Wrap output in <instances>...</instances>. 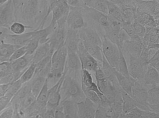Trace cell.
<instances>
[{
    "instance_id": "6da1fadb",
    "label": "cell",
    "mask_w": 159,
    "mask_h": 118,
    "mask_svg": "<svg viewBox=\"0 0 159 118\" xmlns=\"http://www.w3.org/2000/svg\"><path fill=\"white\" fill-rule=\"evenodd\" d=\"M12 2L15 21L32 28L38 27L46 15L49 0H13Z\"/></svg>"
},
{
    "instance_id": "7a4b0ae2",
    "label": "cell",
    "mask_w": 159,
    "mask_h": 118,
    "mask_svg": "<svg viewBox=\"0 0 159 118\" xmlns=\"http://www.w3.org/2000/svg\"><path fill=\"white\" fill-rule=\"evenodd\" d=\"M60 92L61 103L66 101L77 103L86 99L82 90L81 81L64 74Z\"/></svg>"
},
{
    "instance_id": "3957f363",
    "label": "cell",
    "mask_w": 159,
    "mask_h": 118,
    "mask_svg": "<svg viewBox=\"0 0 159 118\" xmlns=\"http://www.w3.org/2000/svg\"><path fill=\"white\" fill-rule=\"evenodd\" d=\"M67 54V50L64 45L53 52L51 60V71L47 77L50 83H56L63 76Z\"/></svg>"
},
{
    "instance_id": "277c9868",
    "label": "cell",
    "mask_w": 159,
    "mask_h": 118,
    "mask_svg": "<svg viewBox=\"0 0 159 118\" xmlns=\"http://www.w3.org/2000/svg\"><path fill=\"white\" fill-rule=\"evenodd\" d=\"M82 12L86 24L91 27L96 26H101L103 29L109 25L107 15L84 5L82 7Z\"/></svg>"
},
{
    "instance_id": "5b68a950",
    "label": "cell",
    "mask_w": 159,
    "mask_h": 118,
    "mask_svg": "<svg viewBox=\"0 0 159 118\" xmlns=\"http://www.w3.org/2000/svg\"><path fill=\"white\" fill-rule=\"evenodd\" d=\"M101 49L102 54L109 63L118 71L120 55L119 47L103 36Z\"/></svg>"
},
{
    "instance_id": "8992f818",
    "label": "cell",
    "mask_w": 159,
    "mask_h": 118,
    "mask_svg": "<svg viewBox=\"0 0 159 118\" xmlns=\"http://www.w3.org/2000/svg\"><path fill=\"white\" fill-rule=\"evenodd\" d=\"M67 51L64 74L81 81L82 68L77 52Z\"/></svg>"
},
{
    "instance_id": "52a82bcc",
    "label": "cell",
    "mask_w": 159,
    "mask_h": 118,
    "mask_svg": "<svg viewBox=\"0 0 159 118\" xmlns=\"http://www.w3.org/2000/svg\"><path fill=\"white\" fill-rule=\"evenodd\" d=\"M147 86L136 80L132 90V97L138 104L137 108L144 111H150L147 102L148 91Z\"/></svg>"
},
{
    "instance_id": "ba28073f",
    "label": "cell",
    "mask_w": 159,
    "mask_h": 118,
    "mask_svg": "<svg viewBox=\"0 0 159 118\" xmlns=\"http://www.w3.org/2000/svg\"><path fill=\"white\" fill-rule=\"evenodd\" d=\"M77 53L82 69L94 73L99 67H101L99 62L87 51L81 41L78 47Z\"/></svg>"
},
{
    "instance_id": "9c48e42d",
    "label": "cell",
    "mask_w": 159,
    "mask_h": 118,
    "mask_svg": "<svg viewBox=\"0 0 159 118\" xmlns=\"http://www.w3.org/2000/svg\"><path fill=\"white\" fill-rule=\"evenodd\" d=\"M83 7H70L66 21L68 28L79 30L85 26L86 24L82 10Z\"/></svg>"
},
{
    "instance_id": "30bf717a",
    "label": "cell",
    "mask_w": 159,
    "mask_h": 118,
    "mask_svg": "<svg viewBox=\"0 0 159 118\" xmlns=\"http://www.w3.org/2000/svg\"><path fill=\"white\" fill-rule=\"evenodd\" d=\"M69 9L66 0H58L52 10V18L49 24L54 28L57 23H66Z\"/></svg>"
},
{
    "instance_id": "8fae6325",
    "label": "cell",
    "mask_w": 159,
    "mask_h": 118,
    "mask_svg": "<svg viewBox=\"0 0 159 118\" xmlns=\"http://www.w3.org/2000/svg\"><path fill=\"white\" fill-rule=\"evenodd\" d=\"M67 30V25L55 26L48 41L53 52L64 45Z\"/></svg>"
},
{
    "instance_id": "7c38bea8",
    "label": "cell",
    "mask_w": 159,
    "mask_h": 118,
    "mask_svg": "<svg viewBox=\"0 0 159 118\" xmlns=\"http://www.w3.org/2000/svg\"><path fill=\"white\" fill-rule=\"evenodd\" d=\"M15 21L12 0H7L0 6V27L9 28Z\"/></svg>"
},
{
    "instance_id": "4fadbf2b",
    "label": "cell",
    "mask_w": 159,
    "mask_h": 118,
    "mask_svg": "<svg viewBox=\"0 0 159 118\" xmlns=\"http://www.w3.org/2000/svg\"><path fill=\"white\" fill-rule=\"evenodd\" d=\"M129 55L128 68L129 75L133 79L142 82L148 65L143 64L139 58Z\"/></svg>"
},
{
    "instance_id": "5bb4252c",
    "label": "cell",
    "mask_w": 159,
    "mask_h": 118,
    "mask_svg": "<svg viewBox=\"0 0 159 118\" xmlns=\"http://www.w3.org/2000/svg\"><path fill=\"white\" fill-rule=\"evenodd\" d=\"M109 25L104 29V36L119 47V37L122 23L110 15H107Z\"/></svg>"
},
{
    "instance_id": "9a60e30c",
    "label": "cell",
    "mask_w": 159,
    "mask_h": 118,
    "mask_svg": "<svg viewBox=\"0 0 159 118\" xmlns=\"http://www.w3.org/2000/svg\"><path fill=\"white\" fill-rule=\"evenodd\" d=\"M64 75L60 80L49 89L46 109L55 111L60 105L61 101L60 87Z\"/></svg>"
},
{
    "instance_id": "2e32d148",
    "label": "cell",
    "mask_w": 159,
    "mask_h": 118,
    "mask_svg": "<svg viewBox=\"0 0 159 118\" xmlns=\"http://www.w3.org/2000/svg\"><path fill=\"white\" fill-rule=\"evenodd\" d=\"M80 41L85 48L92 57L102 63L103 55L101 48L91 43L86 38L82 29L79 30Z\"/></svg>"
},
{
    "instance_id": "e0dca14e",
    "label": "cell",
    "mask_w": 159,
    "mask_h": 118,
    "mask_svg": "<svg viewBox=\"0 0 159 118\" xmlns=\"http://www.w3.org/2000/svg\"><path fill=\"white\" fill-rule=\"evenodd\" d=\"M79 118H94L98 106L88 99L77 103Z\"/></svg>"
},
{
    "instance_id": "ac0fdd59",
    "label": "cell",
    "mask_w": 159,
    "mask_h": 118,
    "mask_svg": "<svg viewBox=\"0 0 159 118\" xmlns=\"http://www.w3.org/2000/svg\"><path fill=\"white\" fill-rule=\"evenodd\" d=\"M33 31L18 35L9 33L6 35L4 42L19 47L26 46L33 38Z\"/></svg>"
},
{
    "instance_id": "d6986e66",
    "label": "cell",
    "mask_w": 159,
    "mask_h": 118,
    "mask_svg": "<svg viewBox=\"0 0 159 118\" xmlns=\"http://www.w3.org/2000/svg\"><path fill=\"white\" fill-rule=\"evenodd\" d=\"M142 38L138 37L131 39L124 44L121 50L125 51L129 55L139 58L143 47Z\"/></svg>"
},
{
    "instance_id": "ffe728a7",
    "label": "cell",
    "mask_w": 159,
    "mask_h": 118,
    "mask_svg": "<svg viewBox=\"0 0 159 118\" xmlns=\"http://www.w3.org/2000/svg\"><path fill=\"white\" fill-rule=\"evenodd\" d=\"M79 30L67 28L64 43L67 51L77 52L78 47L80 42Z\"/></svg>"
},
{
    "instance_id": "44dd1931",
    "label": "cell",
    "mask_w": 159,
    "mask_h": 118,
    "mask_svg": "<svg viewBox=\"0 0 159 118\" xmlns=\"http://www.w3.org/2000/svg\"><path fill=\"white\" fill-rule=\"evenodd\" d=\"M33 56V55L25 54L23 57L11 62L12 71L16 73L25 71L32 63Z\"/></svg>"
},
{
    "instance_id": "7402d4cb",
    "label": "cell",
    "mask_w": 159,
    "mask_h": 118,
    "mask_svg": "<svg viewBox=\"0 0 159 118\" xmlns=\"http://www.w3.org/2000/svg\"><path fill=\"white\" fill-rule=\"evenodd\" d=\"M142 82L147 86L151 87L159 86V71L151 66L148 65Z\"/></svg>"
},
{
    "instance_id": "603a6c76",
    "label": "cell",
    "mask_w": 159,
    "mask_h": 118,
    "mask_svg": "<svg viewBox=\"0 0 159 118\" xmlns=\"http://www.w3.org/2000/svg\"><path fill=\"white\" fill-rule=\"evenodd\" d=\"M115 75L120 88L132 97V88L136 80L133 78L129 79L126 78L122 75L116 69L115 71Z\"/></svg>"
},
{
    "instance_id": "cb8c5ba5",
    "label": "cell",
    "mask_w": 159,
    "mask_h": 118,
    "mask_svg": "<svg viewBox=\"0 0 159 118\" xmlns=\"http://www.w3.org/2000/svg\"><path fill=\"white\" fill-rule=\"evenodd\" d=\"M48 42L39 44L33 55L32 63L37 64L50 53H53Z\"/></svg>"
},
{
    "instance_id": "d4e9b609",
    "label": "cell",
    "mask_w": 159,
    "mask_h": 118,
    "mask_svg": "<svg viewBox=\"0 0 159 118\" xmlns=\"http://www.w3.org/2000/svg\"><path fill=\"white\" fill-rule=\"evenodd\" d=\"M64 118H79L77 103L70 101H66L60 104Z\"/></svg>"
},
{
    "instance_id": "484cf974",
    "label": "cell",
    "mask_w": 159,
    "mask_h": 118,
    "mask_svg": "<svg viewBox=\"0 0 159 118\" xmlns=\"http://www.w3.org/2000/svg\"><path fill=\"white\" fill-rule=\"evenodd\" d=\"M47 77L40 74H35L31 80V91L36 98L44 86Z\"/></svg>"
},
{
    "instance_id": "4316f807",
    "label": "cell",
    "mask_w": 159,
    "mask_h": 118,
    "mask_svg": "<svg viewBox=\"0 0 159 118\" xmlns=\"http://www.w3.org/2000/svg\"><path fill=\"white\" fill-rule=\"evenodd\" d=\"M20 47L13 45L5 43H0V61L2 62L9 61L14 52Z\"/></svg>"
},
{
    "instance_id": "83f0119b",
    "label": "cell",
    "mask_w": 159,
    "mask_h": 118,
    "mask_svg": "<svg viewBox=\"0 0 159 118\" xmlns=\"http://www.w3.org/2000/svg\"><path fill=\"white\" fill-rule=\"evenodd\" d=\"M84 5L106 15L108 14V9L107 0H84Z\"/></svg>"
},
{
    "instance_id": "f1b7e54d",
    "label": "cell",
    "mask_w": 159,
    "mask_h": 118,
    "mask_svg": "<svg viewBox=\"0 0 159 118\" xmlns=\"http://www.w3.org/2000/svg\"><path fill=\"white\" fill-rule=\"evenodd\" d=\"M120 92L123 99V113L127 114L137 107L138 104L131 96L121 88Z\"/></svg>"
},
{
    "instance_id": "f546056e",
    "label": "cell",
    "mask_w": 159,
    "mask_h": 118,
    "mask_svg": "<svg viewBox=\"0 0 159 118\" xmlns=\"http://www.w3.org/2000/svg\"><path fill=\"white\" fill-rule=\"evenodd\" d=\"M82 29L86 37L91 43L101 48L102 39L98 31L94 29L87 26L82 28Z\"/></svg>"
},
{
    "instance_id": "4dcf8cb0",
    "label": "cell",
    "mask_w": 159,
    "mask_h": 118,
    "mask_svg": "<svg viewBox=\"0 0 159 118\" xmlns=\"http://www.w3.org/2000/svg\"><path fill=\"white\" fill-rule=\"evenodd\" d=\"M53 29L54 28L52 26L49 24L47 26L45 27L33 31V36L38 39L39 44L48 42Z\"/></svg>"
},
{
    "instance_id": "1f68e13d",
    "label": "cell",
    "mask_w": 159,
    "mask_h": 118,
    "mask_svg": "<svg viewBox=\"0 0 159 118\" xmlns=\"http://www.w3.org/2000/svg\"><path fill=\"white\" fill-rule=\"evenodd\" d=\"M101 68L106 76L112 83L115 85L118 84L115 75V71L116 69L112 67L103 55Z\"/></svg>"
},
{
    "instance_id": "d6a6232c",
    "label": "cell",
    "mask_w": 159,
    "mask_h": 118,
    "mask_svg": "<svg viewBox=\"0 0 159 118\" xmlns=\"http://www.w3.org/2000/svg\"><path fill=\"white\" fill-rule=\"evenodd\" d=\"M49 89L46 82L36 98L35 103L37 106L41 110L45 111L48 98Z\"/></svg>"
},
{
    "instance_id": "836d02e7",
    "label": "cell",
    "mask_w": 159,
    "mask_h": 118,
    "mask_svg": "<svg viewBox=\"0 0 159 118\" xmlns=\"http://www.w3.org/2000/svg\"><path fill=\"white\" fill-rule=\"evenodd\" d=\"M123 22L132 24L136 17V9L128 7H119Z\"/></svg>"
},
{
    "instance_id": "e575fe53",
    "label": "cell",
    "mask_w": 159,
    "mask_h": 118,
    "mask_svg": "<svg viewBox=\"0 0 159 118\" xmlns=\"http://www.w3.org/2000/svg\"><path fill=\"white\" fill-rule=\"evenodd\" d=\"M147 102L148 105L159 106V86L153 87L148 89Z\"/></svg>"
},
{
    "instance_id": "d590c367",
    "label": "cell",
    "mask_w": 159,
    "mask_h": 118,
    "mask_svg": "<svg viewBox=\"0 0 159 118\" xmlns=\"http://www.w3.org/2000/svg\"><path fill=\"white\" fill-rule=\"evenodd\" d=\"M108 9V14L121 23L123 22L121 12L119 7L110 0H107Z\"/></svg>"
},
{
    "instance_id": "8d00e7d4",
    "label": "cell",
    "mask_w": 159,
    "mask_h": 118,
    "mask_svg": "<svg viewBox=\"0 0 159 118\" xmlns=\"http://www.w3.org/2000/svg\"><path fill=\"white\" fill-rule=\"evenodd\" d=\"M120 55L118 64V71L123 76L130 79L132 78L129 75L128 66L123 52L120 48Z\"/></svg>"
},
{
    "instance_id": "74e56055",
    "label": "cell",
    "mask_w": 159,
    "mask_h": 118,
    "mask_svg": "<svg viewBox=\"0 0 159 118\" xmlns=\"http://www.w3.org/2000/svg\"><path fill=\"white\" fill-rule=\"evenodd\" d=\"M36 64L32 63L22 74L20 81L21 83H25L30 81L34 75Z\"/></svg>"
},
{
    "instance_id": "f35d334b",
    "label": "cell",
    "mask_w": 159,
    "mask_h": 118,
    "mask_svg": "<svg viewBox=\"0 0 159 118\" xmlns=\"http://www.w3.org/2000/svg\"><path fill=\"white\" fill-rule=\"evenodd\" d=\"M93 82L91 72L86 70L82 69L81 77L82 88H89Z\"/></svg>"
},
{
    "instance_id": "ab89813d",
    "label": "cell",
    "mask_w": 159,
    "mask_h": 118,
    "mask_svg": "<svg viewBox=\"0 0 159 118\" xmlns=\"http://www.w3.org/2000/svg\"><path fill=\"white\" fill-rule=\"evenodd\" d=\"M27 28H31L20 22H15L11 25L9 29L11 33L18 35L25 33Z\"/></svg>"
},
{
    "instance_id": "60d3db41",
    "label": "cell",
    "mask_w": 159,
    "mask_h": 118,
    "mask_svg": "<svg viewBox=\"0 0 159 118\" xmlns=\"http://www.w3.org/2000/svg\"><path fill=\"white\" fill-rule=\"evenodd\" d=\"M36 100V97L31 92L21 101L22 109L25 111L35 103Z\"/></svg>"
},
{
    "instance_id": "b9f144b4",
    "label": "cell",
    "mask_w": 159,
    "mask_h": 118,
    "mask_svg": "<svg viewBox=\"0 0 159 118\" xmlns=\"http://www.w3.org/2000/svg\"><path fill=\"white\" fill-rule=\"evenodd\" d=\"M86 98L88 99L98 106L100 105L101 100L94 92L87 89H82Z\"/></svg>"
},
{
    "instance_id": "7bdbcfd3",
    "label": "cell",
    "mask_w": 159,
    "mask_h": 118,
    "mask_svg": "<svg viewBox=\"0 0 159 118\" xmlns=\"http://www.w3.org/2000/svg\"><path fill=\"white\" fill-rule=\"evenodd\" d=\"M39 44V42L38 39L33 36L26 46L27 50L26 54L33 55Z\"/></svg>"
},
{
    "instance_id": "ee69618b",
    "label": "cell",
    "mask_w": 159,
    "mask_h": 118,
    "mask_svg": "<svg viewBox=\"0 0 159 118\" xmlns=\"http://www.w3.org/2000/svg\"><path fill=\"white\" fill-rule=\"evenodd\" d=\"M109 109L100 105L96 109L94 118H112L109 112Z\"/></svg>"
},
{
    "instance_id": "f6af8a7d",
    "label": "cell",
    "mask_w": 159,
    "mask_h": 118,
    "mask_svg": "<svg viewBox=\"0 0 159 118\" xmlns=\"http://www.w3.org/2000/svg\"><path fill=\"white\" fill-rule=\"evenodd\" d=\"M122 28L126 32L131 39L139 37L137 36L135 32L133 23L123 22L122 24Z\"/></svg>"
},
{
    "instance_id": "bcb514c9",
    "label": "cell",
    "mask_w": 159,
    "mask_h": 118,
    "mask_svg": "<svg viewBox=\"0 0 159 118\" xmlns=\"http://www.w3.org/2000/svg\"><path fill=\"white\" fill-rule=\"evenodd\" d=\"M27 52L26 46L21 47L16 49L11 55L9 61L10 62L24 56Z\"/></svg>"
},
{
    "instance_id": "7dc6e473",
    "label": "cell",
    "mask_w": 159,
    "mask_h": 118,
    "mask_svg": "<svg viewBox=\"0 0 159 118\" xmlns=\"http://www.w3.org/2000/svg\"><path fill=\"white\" fill-rule=\"evenodd\" d=\"M133 25L137 36L142 38L144 36L146 31L145 26L135 21L133 23Z\"/></svg>"
},
{
    "instance_id": "c3c4849f",
    "label": "cell",
    "mask_w": 159,
    "mask_h": 118,
    "mask_svg": "<svg viewBox=\"0 0 159 118\" xmlns=\"http://www.w3.org/2000/svg\"><path fill=\"white\" fill-rule=\"evenodd\" d=\"M131 38L123 29L121 30L119 37V47L121 49L124 44L131 40Z\"/></svg>"
},
{
    "instance_id": "681fc988",
    "label": "cell",
    "mask_w": 159,
    "mask_h": 118,
    "mask_svg": "<svg viewBox=\"0 0 159 118\" xmlns=\"http://www.w3.org/2000/svg\"><path fill=\"white\" fill-rule=\"evenodd\" d=\"M149 65L159 71V51L158 50L149 59L148 63Z\"/></svg>"
},
{
    "instance_id": "f907efd6",
    "label": "cell",
    "mask_w": 159,
    "mask_h": 118,
    "mask_svg": "<svg viewBox=\"0 0 159 118\" xmlns=\"http://www.w3.org/2000/svg\"><path fill=\"white\" fill-rule=\"evenodd\" d=\"M159 1L155 0L149 12V14L152 16L155 19H159Z\"/></svg>"
},
{
    "instance_id": "816d5d0a",
    "label": "cell",
    "mask_w": 159,
    "mask_h": 118,
    "mask_svg": "<svg viewBox=\"0 0 159 118\" xmlns=\"http://www.w3.org/2000/svg\"><path fill=\"white\" fill-rule=\"evenodd\" d=\"M139 58L143 64L148 65V63L150 58L148 50L147 48L143 47L142 52Z\"/></svg>"
},
{
    "instance_id": "f5cc1de1",
    "label": "cell",
    "mask_w": 159,
    "mask_h": 118,
    "mask_svg": "<svg viewBox=\"0 0 159 118\" xmlns=\"http://www.w3.org/2000/svg\"><path fill=\"white\" fill-rule=\"evenodd\" d=\"M66 1L67 4L70 7H82L84 5L83 0H67Z\"/></svg>"
},
{
    "instance_id": "db71d44e",
    "label": "cell",
    "mask_w": 159,
    "mask_h": 118,
    "mask_svg": "<svg viewBox=\"0 0 159 118\" xmlns=\"http://www.w3.org/2000/svg\"><path fill=\"white\" fill-rule=\"evenodd\" d=\"M9 97L8 95L0 98V112H1L7 104L9 101Z\"/></svg>"
},
{
    "instance_id": "11a10c76",
    "label": "cell",
    "mask_w": 159,
    "mask_h": 118,
    "mask_svg": "<svg viewBox=\"0 0 159 118\" xmlns=\"http://www.w3.org/2000/svg\"><path fill=\"white\" fill-rule=\"evenodd\" d=\"M13 113L11 108L8 109L2 112L0 115V118H12Z\"/></svg>"
},
{
    "instance_id": "9f6ffc18",
    "label": "cell",
    "mask_w": 159,
    "mask_h": 118,
    "mask_svg": "<svg viewBox=\"0 0 159 118\" xmlns=\"http://www.w3.org/2000/svg\"><path fill=\"white\" fill-rule=\"evenodd\" d=\"M54 114L55 118H64L62 108L60 105L55 110Z\"/></svg>"
},
{
    "instance_id": "6f0895ef",
    "label": "cell",
    "mask_w": 159,
    "mask_h": 118,
    "mask_svg": "<svg viewBox=\"0 0 159 118\" xmlns=\"http://www.w3.org/2000/svg\"><path fill=\"white\" fill-rule=\"evenodd\" d=\"M55 111L47 109L43 116V118H55Z\"/></svg>"
},
{
    "instance_id": "680465c9",
    "label": "cell",
    "mask_w": 159,
    "mask_h": 118,
    "mask_svg": "<svg viewBox=\"0 0 159 118\" xmlns=\"http://www.w3.org/2000/svg\"><path fill=\"white\" fill-rule=\"evenodd\" d=\"M7 1L6 0H0V6L4 3Z\"/></svg>"
},
{
    "instance_id": "91938a15",
    "label": "cell",
    "mask_w": 159,
    "mask_h": 118,
    "mask_svg": "<svg viewBox=\"0 0 159 118\" xmlns=\"http://www.w3.org/2000/svg\"><path fill=\"white\" fill-rule=\"evenodd\" d=\"M2 112H0V114L1 113H2Z\"/></svg>"
}]
</instances>
